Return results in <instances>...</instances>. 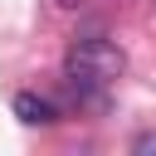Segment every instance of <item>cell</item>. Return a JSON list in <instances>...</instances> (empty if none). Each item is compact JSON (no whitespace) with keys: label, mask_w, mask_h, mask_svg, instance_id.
<instances>
[{"label":"cell","mask_w":156,"mask_h":156,"mask_svg":"<svg viewBox=\"0 0 156 156\" xmlns=\"http://www.w3.org/2000/svg\"><path fill=\"white\" fill-rule=\"evenodd\" d=\"M132 151H136V156H151V151H156V132H141V136L132 141Z\"/></svg>","instance_id":"obj_3"},{"label":"cell","mask_w":156,"mask_h":156,"mask_svg":"<svg viewBox=\"0 0 156 156\" xmlns=\"http://www.w3.org/2000/svg\"><path fill=\"white\" fill-rule=\"evenodd\" d=\"M15 117L24 127H54L58 122V107L44 98V93H15Z\"/></svg>","instance_id":"obj_2"},{"label":"cell","mask_w":156,"mask_h":156,"mask_svg":"<svg viewBox=\"0 0 156 156\" xmlns=\"http://www.w3.org/2000/svg\"><path fill=\"white\" fill-rule=\"evenodd\" d=\"M122 68H127L122 44H112V39H102V34L73 39L68 54H63V78H68V88H73L83 102H102V93L122 78Z\"/></svg>","instance_id":"obj_1"}]
</instances>
